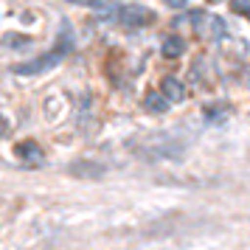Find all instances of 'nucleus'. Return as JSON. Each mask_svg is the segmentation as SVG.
<instances>
[{
  "instance_id": "nucleus-6",
  "label": "nucleus",
  "mask_w": 250,
  "mask_h": 250,
  "mask_svg": "<svg viewBox=\"0 0 250 250\" xmlns=\"http://www.w3.org/2000/svg\"><path fill=\"white\" fill-rule=\"evenodd\" d=\"M70 171H73V174H79V177H102V174H104L102 166H93V163H76Z\"/></svg>"
},
{
  "instance_id": "nucleus-3",
  "label": "nucleus",
  "mask_w": 250,
  "mask_h": 250,
  "mask_svg": "<svg viewBox=\"0 0 250 250\" xmlns=\"http://www.w3.org/2000/svg\"><path fill=\"white\" fill-rule=\"evenodd\" d=\"M160 93H163L169 102H183V99H186V84L169 76V79H163V84H160Z\"/></svg>"
},
{
  "instance_id": "nucleus-2",
  "label": "nucleus",
  "mask_w": 250,
  "mask_h": 250,
  "mask_svg": "<svg viewBox=\"0 0 250 250\" xmlns=\"http://www.w3.org/2000/svg\"><path fill=\"white\" fill-rule=\"evenodd\" d=\"M118 20L129 28H141V25H149L155 23V14L149 12L146 6H141V3H132V6H121V12H118Z\"/></svg>"
},
{
  "instance_id": "nucleus-7",
  "label": "nucleus",
  "mask_w": 250,
  "mask_h": 250,
  "mask_svg": "<svg viewBox=\"0 0 250 250\" xmlns=\"http://www.w3.org/2000/svg\"><path fill=\"white\" fill-rule=\"evenodd\" d=\"M166 107H169V99H166L163 93H160V96H155V93H152V96H146V110H155V113H163Z\"/></svg>"
},
{
  "instance_id": "nucleus-8",
  "label": "nucleus",
  "mask_w": 250,
  "mask_h": 250,
  "mask_svg": "<svg viewBox=\"0 0 250 250\" xmlns=\"http://www.w3.org/2000/svg\"><path fill=\"white\" fill-rule=\"evenodd\" d=\"M73 6H87V9H104L107 6V0H68Z\"/></svg>"
},
{
  "instance_id": "nucleus-11",
  "label": "nucleus",
  "mask_w": 250,
  "mask_h": 250,
  "mask_svg": "<svg viewBox=\"0 0 250 250\" xmlns=\"http://www.w3.org/2000/svg\"><path fill=\"white\" fill-rule=\"evenodd\" d=\"M6 132H9V124H6V118L0 115V135H6Z\"/></svg>"
},
{
  "instance_id": "nucleus-10",
  "label": "nucleus",
  "mask_w": 250,
  "mask_h": 250,
  "mask_svg": "<svg viewBox=\"0 0 250 250\" xmlns=\"http://www.w3.org/2000/svg\"><path fill=\"white\" fill-rule=\"evenodd\" d=\"M188 0H163V6H169V9H183Z\"/></svg>"
},
{
  "instance_id": "nucleus-4",
  "label": "nucleus",
  "mask_w": 250,
  "mask_h": 250,
  "mask_svg": "<svg viewBox=\"0 0 250 250\" xmlns=\"http://www.w3.org/2000/svg\"><path fill=\"white\" fill-rule=\"evenodd\" d=\"M17 155H20V158H25L31 166H40V163H42V152H40V146H37L34 141H25V144H20V146H17Z\"/></svg>"
},
{
  "instance_id": "nucleus-9",
  "label": "nucleus",
  "mask_w": 250,
  "mask_h": 250,
  "mask_svg": "<svg viewBox=\"0 0 250 250\" xmlns=\"http://www.w3.org/2000/svg\"><path fill=\"white\" fill-rule=\"evenodd\" d=\"M230 6H233L236 14H250V0H233Z\"/></svg>"
},
{
  "instance_id": "nucleus-5",
  "label": "nucleus",
  "mask_w": 250,
  "mask_h": 250,
  "mask_svg": "<svg viewBox=\"0 0 250 250\" xmlns=\"http://www.w3.org/2000/svg\"><path fill=\"white\" fill-rule=\"evenodd\" d=\"M183 51H186V42H183L180 37H166L163 40V57L177 59V57H183Z\"/></svg>"
},
{
  "instance_id": "nucleus-1",
  "label": "nucleus",
  "mask_w": 250,
  "mask_h": 250,
  "mask_svg": "<svg viewBox=\"0 0 250 250\" xmlns=\"http://www.w3.org/2000/svg\"><path fill=\"white\" fill-rule=\"evenodd\" d=\"M65 54H68V51H59V48H57V51H48V54L31 59V62L17 65V68H14V73H20V76H37V73H45V70L57 68L59 62L65 59Z\"/></svg>"
}]
</instances>
